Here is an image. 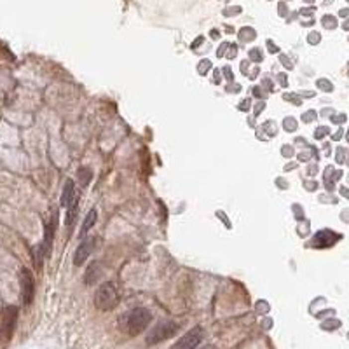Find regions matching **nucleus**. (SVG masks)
Wrapping results in <instances>:
<instances>
[{"mask_svg":"<svg viewBox=\"0 0 349 349\" xmlns=\"http://www.w3.org/2000/svg\"><path fill=\"white\" fill-rule=\"evenodd\" d=\"M122 330L129 335H138L145 330L152 321V314L145 307H138V309L129 311L128 314L122 316Z\"/></svg>","mask_w":349,"mask_h":349,"instance_id":"obj_1","label":"nucleus"},{"mask_svg":"<svg viewBox=\"0 0 349 349\" xmlns=\"http://www.w3.org/2000/svg\"><path fill=\"white\" fill-rule=\"evenodd\" d=\"M119 304L117 290L112 283H101L94 293V306L100 311H110Z\"/></svg>","mask_w":349,"mask_h":349,"instance_id":"obj_2","label":"nucleus"},{"mask_svg":"<svg viewBox=\"0 0 349 349\" xmlns=\"http://www.w3.org/2000/svg\"><path fill=\"white\" fill-rule=\"evenodd\" d=\"M178 328H180V325L173 320L159 321V323L149 332V335H147V344L152 346V344H157V342L166 341V339L173 337V335L178 332Z\"/></svg>","mask_w":349,"mask_h":349,"instance_id":"obj_3","label":"nucleus"},{"mask_svg":"<svg viewBox=\"0 0 349 349\" xmlns=\"http://www.w3.org/2000/svg\"><path fill=\"white\" fill-rule=\"evenodd\" d=\"M201 341H203V330H201V327H194L182 339L174 342L170 349H196L201 344Z\"/></svg>","mask_w":349,"mask_h":349,"instance_id":"obj_4","label":"nucleus"},{"mask_svg":"<svg viewBox=\"0 0 349 349\" xmlns=\"http://www.w3.org/2000/svg\"><path fill=\"white\" fill-rule=\"evenodd\" d=\"M33 295H35V283H33V276L28 269H23L21 271V297L23 304L28 306L32 304Z\"/></svg>","mask_w":349,"mask_h":349,"instance_id":"obj_5","label":"nucleus"},{"mask_svg":"<svg viewBox=\"0 0 349 349\" xmlns=\"http://www.w3.org/2000/svg\"><path fill=\"white\" fill-rule=\"evenodd\" d=\"M93 245H94V239L93 238L82 239V243L79 245V248L75 250V257H74V264L75 265H82V264H84V260L89 257L91 250H93Z\"/></svg>","mask_w":349,"mask_h":349,"instance_id":"obj_6","label":"nucleus"},{"mask_svg":"<svg viewBox=\"0 0 349 349\" xmlns=\"http://www.w3.org/2000/svg\"><path fill=\"white\" fill-rule=\"evenodd\" d=\"M16 314H18V309L16 307H7L2 314V330H4L5 337H11L12 328H14L16 323Z\"/></svg>","mask_w":349,"mask_h":349,"instance_id":"obj_7","label":"nucleus"},{"mask_svg":"<svg viewBox=\"0 0 349 349\" xmlns=\"http://www.w3.org/2000/svg\"><path fill=\"white\" fill-rule=\"evenodd\" d=\"M341 236L339 234H334V232H330V231H321V232H318L316 236H314V245L316 246H330V245H334L335 243V239H339Z\"/></svg>","mask_w":349,"mask_h":349,"instance_id":"obj_8","label":"nucleus"},{"mask_svg":"<svg viewBox=\"0 0 349 349\" xmlns=\"http://www.w3.org/2000/svg\"><path fill=\"white\" fill-rule=\"evenodd\" d=\"M100 276H101V265L98 264V262H93L89 267L86 269V274H84L86 285H93V283H96L98 279H100Z\"/></svg>","mask_w":349,"mask_h":349,"instance_id":"obj_9","label":"nucleus"},{"mask_svg":"<svg viewBox=\"0 0 349 349\" xmlns=\"http://www.w3.org/2000/svg\"><path fill=\"white\" fill-rule=\"evenodd\" d=\"M74 194H75V185H74V182H72V180H67V183H65L63 196H61V204H63V206H67L68 201H70L72 197H74Z\"/></svg>","mask_w":349,"mask_h":349,"instance_id":"obj_10","label":"nucleus"},{"mask_svg":"<svg viewBox=\"0 0 349 349\" xmlns=\"http://www.w3.org/2000/svg\"><path fill=\"white\" fill-rule=\"evenodd\" d=\"M94 222H96V210H94V208H93V210H91L89 213L86 215V218H84V224H82V231H81V234L84 236L86 232H87V231H89L91 227H93V225H94Z\"/></svg>","mask_w":349,"mask_h":349,"instance_id":"obj_11","label":"nucleus"},{"mask_svg":"<svg viewBox=\"0 0 349 349\" xmlns=\"http://www.w3.org/2000/svg\"><path fill=\"white\" fill-rule=\"evenodd\" d=\"M283 126H285L286 131H293V129L297 128V122L293 121V119H285V124Z\"/></svg>","mask_w":349,"mask_h":349,"instance_id":"obj_12","label":"nucleus"},{"mask_svg":"<svg viewBox=\"0 0 349 349\" xmlns=\"http://www.w3.org/2000/svg\"><path fill=\"white\" fill-rule=\"evenodd\" d=\"M318 86H320V87L323 86L325 91H332V84L328 81H318Z\"/></svg>","mask_w":349,"mask_h":349,"instance_id":"obj_13","label":"nucleus"},{"mask_svg":"<svg viewBox=\"0 0 349 349\" xmlns=\"http://www.w3.org/2000/svg\"><path fill=\"white\" fill-rule=\"evenodd\" d=\"M302 119H304V121H306V122H311V121H313V119H314V112H313V110L306 112V114L302 115Z\"/></svg>","mask_w":349,"mask_h":349,"instance_id":"obj_14","label":"nucleus"},{"mask_svg":"<svg viewBox=\"0 0 349 349\" xmlns=\"http://www.w3.org/2000/svg\"><path fill=\"white\" fill-rule=\"evenodd\" d=\"M323 23H325L327 26H330V28H332V26H335V23H334V19H332V16H327V18L323 19Z\"/></svg>","mask_w":349,"mask_h":349,"instance_id":"obj_15","label":"nucleus"},{"mask_svg":"<svg viewBox=\"0 0 349 349\" xmlns=\"http://www.w3.org/2000/svg\"><path fill=\"white\" fill-rule=\"evenodd\" d=\"M321 131H316V138H321V136L327 135V128H320Z\"/></svg>","mask_w":349,"mask_h":349,"instance_id":"obj_16","label":"nucleus"},{"mask_svg":"<svg viewBox=\"0 0 349 349\" xmlns=\"http://www.w3.org/2000/svg\"><path fill=\"white\" fill-rule=\"evenodd\" d=\"M250 56L255 58V61H260V53H259V51H252V53H250Z\"/></svg>","mask_w":349,"mask_h":349,"instance_id":"obj_17","label":"nucleus"}]
</instances>
